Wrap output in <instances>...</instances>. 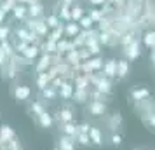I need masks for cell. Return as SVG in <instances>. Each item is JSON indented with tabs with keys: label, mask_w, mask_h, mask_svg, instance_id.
I'll list each match as a JSON object with an SVG mask.
<instances>
[{
	"label": "cell",
	"mask_w": 155,
	"mask_h": 150,
	"mask_svg": "<svg viewBox=\"0 0 155 150\" xmlns=\"http://www.w3.org/2000/svg\"><path fill=\"white\" fill-rule=\"evenodd\" d=\"M87 110L94 117H101L106 114V105L103 101H91V103H87Z\"/></svg>",
	"instance_id": "obj_1"
},
{
	"label": "cell",
	"mask_w": 155,
	"mask_h": 150,
	"mask_svg": "<svg viewBox=\"0 0 155 150\" xmlns=\"http://www.w3.org/2000/svg\"><path fill=\"white\" fill-rule=\"evenodd\" d=\"M141 54V47H140V42H131L129 45H126V56L127 59H131V61H134V59H138Z\"/></svg>",
	"instance_id": "obj_2"
},
{
	"label": "cell",
	"mask_w": 155,
	"mask_h": 150,
	"mask_svg": "<svg viewBox=\"0 0 155 150\" xmlns=\"http://www.w3.org/2000/svg\"><path fill=\"white\" fill-rule=\"evenodd\" d=\"M103 68V59L101 58H91V59H87L84 65V72L87 73H91V72H98Z\"/></svg>",
	"instance_id": "obj_3"
},
{
	"label": "cell",
	"mask_w": 155,
	"mask_h": 150,
	"mask_svg": "<svg viewBox=\"0 0 155 150\" xmlns=\"http://www.w3.org/2000/svg\"><path fill=\"white\" fill-rule=\"evenodd\" d=\"M12 94H14L16 100L25 101V100H28L30 96H31V89H30L28 86H16L14 91H12Z\"/></svg>",
	"instance_id": "obj_4"
},
{
	"label": "cell",
	"mask_w": 155,
	"mask_h": 150,
	"mask_svg": "<svg viewBox=\"0 0 155 150\" xmlns=\"http://www.w3.org/2000/svg\"><path fill=\"white\" fill-rule=\"evenodd\" d=\"M103 75L105 77H117V61L115 59H108L106 63H103Z\"/></svg>",
	"instance_id": "obj_5"
},
{
	"label": "cell",
	"mask_w": 155,
	"mask_h": 150,
	"mask_svg": "<svg viewBox=\"0 0 155 150\" xmlns=\"http://www.w3.org/2000/svg\"><path fill=\"white\" fill-rule=\"evenodd\" d=\"M89 140H91L92 145L101 147V145H103V133H101V129L91 126V131H89Z\"/></svg>",
	"instance_id": "obj_6"
},
{
	"label": "cell",
	"mask_w": 155,
	"mask_h": 150,
	"mask_svg": "<svg viewBox=\"0 0 155 150\" xmlns=\"http://www.w3.org/2000/svg\"><path fill=\"white\" fill-rule=\"evenodd\" d=\"M61 131H63L64 136H70V138H75L78 135V128L77 124H73V122H66V124H61Z\"/></svg>",
	"instance_id": "obj_7"
},
{
	"label": "cell",
	"mask_w": 155,
	"mask_h": 150,
	"mask_svg": "<svg viewBox=\"0 0 155 150\" xmlns=\"http://www.w3.org/2000/svg\"><path fill=\"white\" fill-rule=\"evenodd\" d=\"M75 119V115L71 112L70 108H61L59 112H58V121L61 122V124H66V122H73Z\"/></svg>",
	"instance_id": "obj_8"
},
{
	"label": "cell",
	"mask_w": 155,
	"mask_h": 150,
	"mask_svg": "<svg viewBox=\"0 0 155 150\" xmlns=\"http://www.w3.org/2000/svg\"><path fill=\"white\" fill-rule=\"evenodd\" d=\"M73 93H75V86H73L71 82H64L63 86L59 87V96H61L63 100L71 98V96H73Z\"/></svg>",
	"instance_id": "obj_9"
},
{
	"label": "cell",
	"mask_w": 155,
	"mask_h": 150,
	"mask_svg": "<svg viewBox=\"0 0 155 150\" xmlns=\"http://www.w3.org/2000/svg\"><path fill=\"white\" fill-rule=\"evenodd\" d=\"M131 98H133L134 101L147 100V98H150V91H148L147 87H138V89H133V91H131Z\"/></svg>",
	"instance_id": "obj_10"
},
{
	"label": "cell",
	"mask_w": 155,
	"mask_h": 150,
	"mask_svg": "<svg viewBox=\"0 0 155 150\" xmlns=\"http://www.w3.org/2000/svg\"><path fill=\"white\" fill-rule=\"evenodd\" d=\"M75 138H70V136H61L59 138V148L58 150H75Z\"/></svg>",
	"instance_id": "obj_11"
},
{
	"label": "cell",
	"mask_w": 155,
	"mask_h": 150,
	"mask_svg": "<svg viewBox=\"0 0 155 150\" xmlns=\"http://www.w3.org/2000/svg\"><path fill=\"white\" fill-rule=\"evenodd\" d=\"M0 138H2L4 143H7V142H11L12 138H16V133L12 131L11 126H5V124H4V126L0 128Z\"/></svg>",
	"instance_id": "obj_12"
},
{
	"label": "cell",
	"mask_w": 155,
	"mask_h": 150,
	"mask_svg": "<svg viewBox=\"0 0 155 150\" xmlns=\"http://www.w3.org/2000/svg\"><path fill=\"white\" fill-rule=\"evenodd\" d=\"M120 126H122V115H120L119 112H115V114H113L112 117L108 119V128H110L113 133H115V131H117Z\"/></svg>",
	"instance_id": "obj_13"
},
{
	"label": "cell",
	"mask_w": 155,
	"mask_h": 150,
	"mask_svg": "<svg viewBox=\"0 0 155 150\" xmlns=\"http://www.w3.org/2000/svg\"><path fill=\"white\" fill-rule=\"evenodd\" d=\"M73 100H75V103H85V101L89 100V91L87 89H75V93H73V96H71Z\"/></svg>",
	"instance_id": "obj_14"
},
{
	"label": "cell",
	"mask_w": 155,
	"mask_h": 150,
	"mask_svg": "<svg viewBox=\"0 0 155 150\" xmlns=\"http://www.w3.org/2000/svg\"><path fill=\"white\" fill-rule=\"evenodd\" d=\"M52 122H54V119H52V115H51L47 110H44L42 114L38 115V124H40L42 128H51Z\"/></svg>",
	"instance_id": "obj_15"
},
{
	"label": "cell",
	"mask_w": 155,
	"mask_h": 150,
	"mask_svg": "<svg viewBox=\"0 0 155 150\" xmlns=\"http://www.w3.org/2000/svg\"><path fill=\"white\" fill-rule=\"evenodd\" d=\"M30 26L33 28L37 35H47L49 33V28H47V25L45 23H38V21H30Z\"/></svg>",
	"instance_id": "obj_16"
},
{
	"label": "cell",
	"mask_w": 155,
	"mask_h": 150,
	"mask_svg": "<svg viewBox=\"0 0 155 150\" xmlns=\"http://www.w3.org/2000/svg\"><path fill=\"white\" fill-rule=\"evenodd\" d=\"M127 73H129V61H126V59L117 61V77L124 79Z\"/></svg>",
	"instance_id": "obj_17"
},
{
	"label": "cell",
	"mask_w": 155,
	"mask_h": 150,
	"mask_svg": "<svg viewBox=\"0 0 155 150\" xmlns=\"http://www.w3.org/2000/svg\"><path fill=\"white\" fill-rule=\"evenodd\" d=\"M52 63V59H51V56L49 54H44L42 58H40V61H38V65H37V70L40 72V73H42V72H45L47 70V68H49V65Z\"/></svg>",
	"instance_id": "obj_18"
},
{
	"label": "cell",
	"mask_w": 155,
	"mask_h": 150,
	"mask_svg": "<svg viewBox=\"0 0 155 150\" xmlns=\"http://www.w3.org/2000/svg\"><path fill=\"white\" fill-rule=\"evenodd\" d=\"M23 56L26 58L28 61H31L33 58H37V56H38V47H37V45H28L26 49L23 51Z\"/></svg>",
	"instance_id": "obj_19"
},
{
	"label": "cell",
	"mask_w": 155,
	"mask_h": 150,
	"mask_svg": "<svg viewBox=\"0 0 155 150\" xmlns=\"http://www.w3.org/2000/svg\"><path fill=\"white\" fill-rule=\"evenodd\" d=\"M56 47H58V51H59V52H64V51H68V52H70V51L75 49L73 42H70V40H58Z\"/></svg>",
	"instance_id": "obj_20"
},
{
	"label": "cell",
	"mask_w": 155,
	"mask_h": 150,
	"mask_svg": "<svg viewBox=\"0 0 155 150\" xmlns=\"http://www.w3.org/2000/svg\"><path fill=\"white\" fill-rule=\"evenodd\" d=\"M49 84H51V79L47 77V73H45V72L38 73V77H37V86L40 87V89H45Z\"/></svg>",
	"instance_id": "obj_21"
},
{
	"label": "cell",
	"mask_w": 155,
	"mask_h": 150,
	"mask_svg": "<svg viewBox=\"0 0 155 150\" xmlns=\"http://www.w3.org/2000/svg\"><path fill=\"white\" fill-rule=\"evenodd\" d=\"M64 32H66V35H70V37H77L78 32H80V26H78L77 23H70V25L64 28Z\"/></svg>",
	"instance_id": "obj_22"
},
{
	"label": "cell",
	"mask_w": 155,
	"mask_h": 150,
	"mask_svg": "<svg viewBox=\"0 0 155 150\" xmlns=\"http://www.w3.org/2000/svg\"><path fill=\"white\" fill-rule=\"evenodd\" d=\"M143 122L152 131H155V114H143Z\"/></svg>",
	"instance_id": "obj_23"
},
{
	"label": "cell",
	"mask_w": 155,
	"mask_h": 150,
	"mask_svg": "<svg viewBox=\"0 0 155 150\" xmlns=\"http://www.w3.org/2000/svg\"><path fill=\"white\" fill-rule=\"evenodd\" d=\"M75 89H87L89 86V75L87 77H75Z\"/></svg>",
	"instance_id": "obj_24"
},
{
	"label": "cell",
	"mask_w": 155,
	"mask_h": 150,
	"mask_svg": "<svg viewBox=\"0 0 155 150\" xmlns=\"http://www.w3.org/2000/svg\"><path fill=\"white\" fill-rule=\"evenodd\" d=\"M66 63H70V65H78V63H80V58H78V51L77 49H73V51L68 52Z\"/></svg>",
	"instance_id": "obj_25"
},
{
	"label": "cell",
	"mask_w": 155,
	"mask_h": 150,
	"mask_svg": "<svg viewBox=\"0 0 155 150\" xmlns=\"http://www.w3.org/2000/svg\"><path fill=\"white\" fill-rule=\"evenodd\" d=\"M143 42H145L147 47L155 49V32H148L147 35H145V38H143Z\"/></svg>",
	"instance_id": "obj_26"
},
{
	"label": "cell",
	"mask_w": 155,
	"mask_h": 150,
	"mask_svg": "<svg viewBox=\"0 0 155 150\" xmlns=\"http://www.w3.org/2000/svg\"><path fill=\"white\" fill-rule=\"evenodd\" d=\"M42 94H44V98H45V100H52V98H56V89H54V87H51V84L47 87H45V89H42Z\"/></svg>",
	"instance_id": "obj_27"
},
{
	"label": "cell",
	"mask_w": 155,
	"mask_h": 150,
	"mask_svg": "<svg viewBox=\"0 0 155 150\" xmlns=\"http://www.w3.org/2000/svg\"><path fill=\"white\" fill-rule=\"evenodd\" d=\"M71 14V19H75V21H80L82 18H84V11H82V7H73L70 11Z\"/></svg>",
	"instance_id": "obj_28"
},
{
	"label": "cell",
	"mask_w": 155,
	"mask_h": 150,
	"mask_svg": "<svg viewBox=\"0 0 155 150\" xmlns=\"http://www.w3.org/2000/svg\"><path fill=\"white\" fill-rule=\"evenodd\" d=\"M75 140H77L80 145H84V147H87V145H91V140H89V135H84V133H78L77 136H75Z\"/></svg>",
	"instance_id": "obj_29"
},
{
	"label": "cell",
	"mask_w": 155,
	"mask_h": 150,
	"mask_svg": "<svg viewBox=\"0 0 155 150\" xmlns=\"http://www.w3.org/2000/svg\"><path fill=\"white\" fill-rule=\"evenodd\" d=\"M25 16H26V7H25V5H16L14 7V18L23 19Z\"/></svg>",
	"instance_id": "obj_30"
},
{
	"label": "cell",
	"mask_w": 155,
	"mask_h": 150,
	"mask_svg": "<svg viewBox=\"0 0 155 150\" xmlns=\"http://www.w3.org/2000/svg\"><path fill=\"white\" fill-rule=\"evenodd\" d=\"M89 96H91V98H92V101H103V103H105V101H106V94L99 93L98 89H96L94 93H89Z\"/></svg>",
	"instance_id": "obj_31"
},
{
	"label": "cell",
	"mask_w": 155,
	"mask_h": 150,
	"mask_svg": "<svg viewBox=\"0 0 155 150\" xmlns=\"http://www.w3.org/2000/svg\"><path fill=\"white\" fill-rule=\"evenodd\" d=\"M80 28H84V30H89L92 26V19L89 18V16H84L82 19H80V25H78Z\"/></svg>",
	"instance_id": "obj_32"
},
{
	"label": "cell",
	"mask_w": 155,
	"mask_h": 150,
	"mask_svg": "<svg viewBox=\"0 0 155 150\" xmlns=\"http://www.w3.org/2000/svg\"><path fill=\"white\" fill-rule=\"evenodd\" d=\"M30 16H31V18H37V16H40L42 14V5H38V4H35V5H31V7H30Z\"/></svg>",
	"instance_id": "obj_33"
},
{
	"label": "cell",
	"mask_w": 155,
	"mask_h": 150,
	"mask_svg": "<svg viewBox=\"0 0 155 150\" xmlns=\"http://www.w3.org/2000/svg\"><path fill=\"white\" fill-rule=\"evenodd\" d=\"M64 82H66V80H64L63 77H61V75H58L56 79H52V80H51V87H54V89H59V87L63 86Z\"/></svg>",
	"instance_id": "obj_34"
},
{
	"label": "cell",
	"mask_w": 155,
	"mask_h": 150,
	"mask_svg": "<svg viewBox=\"0 0 155 150\" xmlns=\"http://www.w3.org/2000/svg\"><path fill=\"white\" fill-rule=\"evenodd\" d=\"M45 25H47V28H58V26H59V21H58L56 16H49L47 21H45Z\"/></svg>",
	"instance_id": "obj_35"
},
{
	"label": "cell",
	"mask_w": 155,
	"mask_h": 150,
	"mask_svg": "<svg viewBox=\"0 0 155 150\" xmlns=\"http://www.w3.org/2000/svg\"><path fill=\"white\" fill-rule=\"evenodd\" d=\"M44 51H45V54H49V52H56V51H58L56 42H51V40H47V42H45V45H44Z\"/></svg>",
	"instance_id": "obj_36"
},
{
	"label": "cell",
	"mask_w": 155,
	"mask_h": 150,
	"mask_svg": "<svg viewBox=\"0 0 155 150\" xmlns=\"http://www.w3.org/2000/svg\"><path fill=\"white\" fill-rule=\"evenodd\" d=\"M78 58H80V61H87V59H91V52H89V49L78 51Z\"/></svg>",
	"instance_id": "obj_37"
},
{
	"label": "cell",
	"mask_w": 155,
	"mask_h": 150,
	"mask_svg": "<svg viewBox=\"0 0 155 150\" xmlns=\"http://www.w3.org/2000/svg\"><path fill=\"white\" fill-rule=\"evenodd\" d=\"M120 143H122V136L119 133H113L112 135V145L113 147H120Z\"/></svg>",
	"instance_id": "obj_38"
},
{
	"label": "cell",
	"mask_w": 155,
	"mask_h": 150,
	"mask_svg": "<svg viewBox=\"0 0 155 150\" xmlns=\"http://www.w3.org/2000/svg\"><path fill=\"white\" fill-rule=\"evenodd\" d=\"M44 110H45V108H44L40 103H37V101H35V103H31V112H35L37 115H40Z\"/></svg>",
	"instance_id": "obj_39"
},
{
	"label": "cell",
	"mask_w": 155,
	"mask_h": 150,
	"mask_svg": "<svg viewBox=\"0 0 155 150\" xmlns=\"http://www.w3.org/2000/svg\"><path fill=\"white\" fill-rule=\"evenodd\" d=\"M78 133H84V135H89V131H91V126L87 124V122H84V124H78Z\"/></svg>",
	"instance_id": "obj_40"
},
{
	"label": "cell",
	"mask_w": 155,
	"mask_h": 150,
	"mask_svg": "<svg viewBox=\"0 0 155 150\" xmlns=\"http://www.w3.org/2000/svg\"><path fill=\"white\" fill-rule=\"evenodd\" d=\"M14 47H16V51L23 52V51L28 47V42H25V40H19V42H16V44H14Z\"/></svg>",
	"instance_id": "obj_41"
},
{
	"label": "cell",
	"mask_w": 155,
	"mask_h": 150,
	"mask_svg": "<svg viewBox=\"0 0 155 150\" xmlns=\"http://www.w3.org/2000/svg\"><path fill=\"white\" fill-rule=\"evenodd\" d=\"M101 12H99V11H91V14H89V18H91L92 21H99V19H101Z\"/></svg>",
	"instance_id": "obj_42"
},
{
	"label": "cell",
	"mask_w": 155,
	"mask_h": 150,
	"mask_svg": "<svg viewBox=\"0 0 155 150\" xmlns=\"http://www.w3.org/2000/svg\"><path fill=\"white\" fill-rule=\"evenodd\" d=\"M7 35H9V28L7 26H0V40L7 38Z\"/></svg>",
	"instance_id": "obj_43"
},
{
	"label": "cell",
	"mask_w": 155,
	"mask_h": 150,
	"mask_svg": "<svg viewBox=\"0 0 155 150\" xmlns=\"http://www.w3.org/2000/svg\"><path fill=\"white\" fill-rule=\"evenodd\" d=\"M61 18L63 19H71V14H70V11H68V7L61 9Z\"/></svg>",
	"instance_id": "obj_44"
},
{
	"label": "cell",
	"mask_w": 155,
	"mask_h": 150,
	"mask_svg": "<svg viewBox=\"0 0 155 150\" xmlns=\"http://www.w3.org/2000/svg\"><path fill=\"white\" fill-rule=\"evenodd\" d=\"M5 63H7V54L0 49V66H4Z\"/></svg>",
	"instance_id": "obj_45"
},
{
	"label": "cell",
	"mask_w": 155,
	"mask_h": 150,
	"mask_svg": "<svg viewBox=\"0 0 155 150\" xmlns=\"http://www.w3.org/2000/svg\"><path fill=\"white\" fill-rule=\"evenodd\" d=\"M4 18H5V12H4V11H2V9H0V23L4 21Z\"/></svg>",
	"instance_id": "obj_46"
},
{
	"label": "cell",
	"mask_w": 155,
	"mask_h": 150,
	"mask_svg": "<svg viewBox=\"0 0 155 150\" xmlns=\"http://www.w3.org/2000/svg\"><path fill=\"white\" fill-rule=\"evenodd\" d=\"M92 4H96V5H98V4H103V2H105V0H91Z\"/></svg>",
	"instance_id": "obj_47"
},
{
	"label": "cell",
	"mask_w": 155,
	"mask_h": 150,
	"mask_svg": "<svg viewBox=\"0 0 155 150\" xmlns=\"http://www.w3.org/2000/svg\"><path fill=\"white\" fill-rule=\"evenodd\" d=\"M138 150H143V148H138Z\"/></svg>",
	"instance_id": "obj_48"
}]
</instances>
